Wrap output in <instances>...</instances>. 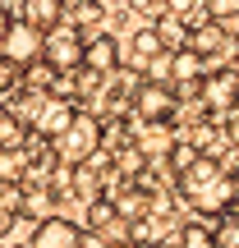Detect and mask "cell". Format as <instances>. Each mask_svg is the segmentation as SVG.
Wrapping results in <instances>:
<instances>
[{
    "instance_id": "obj_19",
    "label": "cell",
    "mask_w": 239,
    "mask_h": 248,
    "mask_svg": "<svg viewBox=\"0 0 239 248\" xmlns=\"http://www.w3.org/2000/svg\"><path fill=\"white\" fill-rule=\"evenodd\" d=\"M18 207H28V212H42L46 216V221H51V193H46V188H32V193H28V198H18Z\"/></svg>"
},
{
    "instance_id": "obj_5",
    "label": "cell",
    "mask_w": 239,
    "mask_h": 248,
    "mask_svg": "<svg viewBox=\"0 0 239 248\" xmlns=\"http://www.w3.org/2000/svg\"><path fill=\"white\" fill-rule=\"evenodd\" d=\"M42 37H46V32H37L32 23H23V18H18V23L5 32V42H0V55H5L14 69H23V64L42 60Z\"/></svg>"
},
{
    "instance_id": "obj_8",
    "label": "cell",
    "mask_w": 239,
    "mask_h": 248,
    "mask_svg": "<svg viewBox=\"0 0 239 248\" xmlns=\"http://www.w3.org/2000/svg\"><path fill=\"white\" fill-rule=\"evenodd\" d=\"M203 106H212V110L239 106V74H235V69H212V74H203Z\"/></svg>"
},
{
    "instance_id": "obj_3",
    "label": "cell",
    "mask_w": 239,
    "mask_h": 248,
    "mask_svg": "<svg viewBox=\"0 0 239 248\" xmlns=\"http://www.w3.org/2000/svg\"><path fill=\"white\" fill-rule=\"evenodd\" d=\"M83 42H88V37H83L74 23H55L51 32L42 37V60L51 64L55 74H74L83 64Z\"/></svg>"
},
{
    "instance_id": "obj_23",
    "label": "cell",
    "mask_w": 239,
    "mask_h": 248,
    "mask_svg": "<svg viewBox=\"0 0 239 248\" xmlns=\"http://www.w3.org/2000/svg\"><path fill=\"white\" fill-rule=\"evenodd\" d=\"M115 248H129V244H115Z\"/></svg>"
},
{
    "instance_id": "obj_4",
    "label": "cell",
    "mask_w": 239,
    "mask_h": 248,
    "mask_svg": "<svg viewBox=\"0 0 239 248\" xmlns=\"http://www.w3.org/2000/svg\"><path fill=\"white\" fill-rule=\"evenodd\" d=\"M74 115H79V106H74L69 97H51V92H46V101L37 106V115H32V124H28V129H32L37 138L55 142V138H60V133L74 124Z\"/></svg>"
},
{
    "instance_id": "obj_20",
    "label": "cell",
    "mask_w": 239,
    "mask_h": 248,
    "mask_svg": "<svg viewBox=\"0 0 239 248\" xmlns=\"http://www.w3.org/2000/svg\"><path fill=\"white\" fill-rule=\"evenodd\" d=\"M14 78H18V69L5 60V55H0V92H9V88H14Z\"/></svg>"
},
{
    "instance_id": "obj_17",
    "label": "cell",
    "mask_w": 239,
    "mask_h": 248,
    "mask_svg": "<svg viewBox=\"0 0 239 248\" xmlns=\"http://www.w3.org/2000/svg\"><path fill=\"white\" fill-rule=\"evenodd\" d=\"M166 156H170V166H175L179 175H184V170L193 166V161L203 156V152H198V142H170V152H166Z\"/></svg>"
},
{
    "instance_id": "obj_21",
    "label": "cell",
    "mask_w": 239,
    "mask_h": 248,
    "mask_svg": "<svg viewBox=\"0 0 239 248\" xmlns=\"http://www.w3.org/2000/svg\"><path fill=\"white\" fill-rule=\"evenodd\" d=\"M9 28H14V14H9V9L0 5V42H5V32H9Z\"/></svg>"
},
{
    "instance_id": "obj_11",
    "label": "cell",
    "mask_w": 239,
    "mask_h": 248,
    "mask_svg": "<svg viewBox=\"0 0 239 248\" xmlns=\"http://www.w3.org/2000/svg\"><path fill=\"white\" fill-rule=\"evenodd\" d=\"M189 51H198L203 60H207V55H216V51H225V28H216V23L193 28V42H189Z\"/></svg>"
},
{
    "instance_id": "obj_13",
    "label": "cell",
    "mask_w": 239,
    "mask_h": 248,
    "mask_svg": "<svg viewBox=\"0 0 239 248\" xmlns=\"http://www.w3.org/2000/svg\"><path fill=\"white\" fill-rule=\"evenodd\" d=\"M161 46H166V42H161V32H157V28H138V32H133V46H129V51L133 55H138V60H157V55H161Z\"/></svg>"
},
{
    "instance_id": "obj_7",
    "label": "cell",
    "mask_w": 239,
    "mask_h": 248,
    "mask_svg": "<svg viewBox=\"0 0 239 248\" xmlns=\"http://www.w3.org/2000/svg\"><path fill=\"white\" fill-rule=\"evenodd\" d=\"M120 55H124V46L111 32H92L83 42V69H92V78H101V74H111L120 64Z\"/></svg>"
},
{
    "instance_id": "obj_22",
    "label": "cell",
    "mask_w": 239,
    "mask_h": 248,
    "mask_svg": "<svg viewBox=\"0 0 239 248\" xmlns=\"http://www.w3.org/2000/svg\"><path fill=\"white\" fill-rule=\"evenodd\" d=\"M14 230V212H9V207H0V234H9Z\"/></svg>"
},
{
    "instance_id": "obj_14",
    "label": "cell",
    "mask_w": 239,
    "mask_h": 248,
    "mask_svg": "<svg viewBox=\"0 0 239 248\" xmlns=\"http://www.w3.org/2000/svg\"><path fill=\"white\" fill-rule=\"evenodd\" d=\"M212 248H239V212H225L212 225Z\"/></svg>"
},
{
    "instance_id": "obj_12",
    "label": "cell",
    "mask_w": 239,
    "mask_h": 248,
    "mask_svg": "<svg viewBox=\"0 0 239 248\" xmlns=\"http://www.w3.org/2000/svg\"><path fill=\"white\" fill-rule=\"evenodd\" d=\"M23 23H32L37 32H51L55 23H64V9L60 5H28L23 9Z\"/></svg>"
},
{
    "instance_id": "obj_1",
    "label": "cell",
    "mask_w": 239,
    "mask_h": 248,
    "mask_svg": "<svg viewBox=\"0 0 239 248\" xmlns=\"http://www.w3.org/2000/svg\"><path fill=\"white\" fill-rule=\"evenodd\" d=\"M179 193H184L189 207H198V212H216V216H225V212H235L239 179L221 166V161L198 156L193 166L179 175Z\"/></svg>"
},
{
    "instance_id": "obj_10",
    "label": "cell",
    "mask_w": 239,
    "mask_h": 248,
    "mask_svg": "<svg viewBox=\"0 0 239 248\" xmlns=\"http://www.w3.org/2000/svg\"><path fill=\"white\" fill-rule=\"evenodd\" d=\"M203 69H207V60L198 51H189V46L170 51V83H203Z\"/></svg>"
},
{
    "instance_id": "obj_15",
    "label": "cell",
    "mask_w": 239,
    "mask_h": 248,
    "mask_svg": "<svg viewBox=\"0 0 239 248\" xmlns=\"http://www.w3.org/2000/svg\"><path fill=\"white\" fill-rule=\"evenodd\" d=\"M23 170H28L23 152H18V147H0V184H14V179H23Z\"/></svg>"
},
{
    "instance_id": "obj_9",
    "label": "cell",
    "mask_w": 239,
    "mask_h": 248,
    "mask_svg": "<svg viewBox=\"0 0 239 248\" xmlns=\"http://www.w3.org/2000/svg\"><path fill=\"white\" fill-rule=\"evenodd\" d=\"M133 110H138L147 124H166V115L175 110V92L161 88V83H138V92H133Z\"/></svg>"
},
{
    "instance_id": "obj_6",
    "label": "cell",
    "mask_w": 239,
    "mask_h": 248,
    "mask_svg": "<svg viewBox=\"0 0 239 248\" xmlns=\"http://www.w3.org/2000/svg\"><path fill=\"white\" fill-rule=\"evenodd\" d=\"M28 248H88V234H83L74 221H64V216H51V221H42L32 230Z\"/></svg>"
},
{
    "instance_id": "obj_18",
    "label": "cell",
    "mask_w": 239,
    "mask_h": 248,
    "mask_svg": "<svg viewBox=\"0 0 239 248\" xmlns=\"http://www.w3.org/2000/svg\"><path fill=\"white\" fill-rule=\"evenodd\" d=\"M175 248H212V230H203L198 221H189L184 230H179V244Z\"/></svg>"
},
{
    "instance_id": "obj_16",
    "label": "cell",
    "mask_w": 239,
    "mask_h": 248,
    "mask_svg": "<svg viewBox=\"0 0 239 248\" xmlns=\"http://www.w3.org/2000/svg\"><path fill=\"white\" fill-rule=\"evenodd\" d=\"M170 129H161V124H147L143 129V142H138V152H170Z\"/></svg>"
},
{
    "instance_id": "obj_2",
    "label": "cell",
    "mask_w": 239,
    "mask_h": 248,
    "mask_svg": "<svg viewBox=\"0 0 239 248\" xmlns=\"http://www.w3.org/2000/svg\"><path fill=\"white\" fill-rule=\"evenodd\" d=\"M97 142H101V124L92 120V115H74V124L60 133V138L51 142V152L64 161V166H88L92 161V152H97Z\"/></svg>"
}]
</instances>
